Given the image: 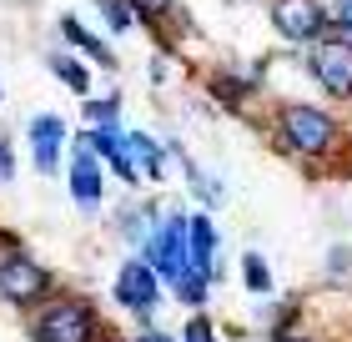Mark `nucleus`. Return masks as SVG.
Here are the masks:
<instances>
[{"instance_id":"obj_1","label":"nucleus","mask_w":352,"mask_h":342,"mask_svg":"<svg viewBox=\"0 0 352 342\" xmlns=\"http://www.w3.org/2000/svg\"><path fill=\"white\" fill-rule=\"evenodd\" d=\"M277 141H282V151H292L302 161L332 156V146H338V116L312 106V101H282L277 106Z\"/></svg>"},{"instance_id":"obj_2","label":"nucleus","mask_w":352,"mask_h":342,"mask_svg":"<svg viewBox=\"0 0 352 342\" xmlns=\"http://www.w3.org/2000/svg\"><path fill=\"white\" fill-rule=\"evenodd\" d=\"M307 76L332 101H352V41L342 30H327L307 45Z\"/></svg>"},{"instance_id":"obj_3","label":"nucleus","mask_w":352,"mask_h":342,"mask_svg":"<svg viewBox=\"0 0 352 342\" xmlns=\"http://www.w3.org/2000/svg\"><path fill=\"white\" fill-rule=\"evenodd\" d=\"M267 21L287 45H312L332 30V15L322 0H267Z\"/></svg>"},{"instance_id":"obj_4","label":"nucleus","mask_w":352,"mask_h":342,"mask_svg":"<svg viewBox=\"0 0 352 342\" xmlns=\"http://www.w3.org/2000/svg\"><path fill=\"white\" fill-rule=\"evenodd\" d=\"M141 247H146L151 272L162 277V282H176V277L191 267V252H186V217H182V211L162 217V222L151 226V237L141 242Z\"/></svg>"},{"instance_id":"obj_5","label":"nucleus","mask_w":352,"mask_h":342,"mask_svg":"<svg viewBox=\"0 0 352 342\" xmlns=\"http://www.w3.org/2000/svg\"><path fill=\"white\" fill-rule=\"evenodd\" d=\"M36 342H91L96 337V312L76 297H60L51 307H41L36 328H30Z\"/></svg>"},{"instance_id":"obj_6","label":"nucleus","mask_w":352,"mask_h":342,"mask_svg":"<svg viewBox=\"0 0 352 342\" xmlns=\"http://www.w3.org/2000/svg\"><path fill=\"white\" fill-rule=\"evenodd\" d=\"M66 182H71V202L86 211H101L106 202V167H101V156L86 146V136H76L71 146V156H66Z\"/></svg>"},{"instance_id":"obj_7","label":"nucleus","mask_w":352,"mask_h":342,"mask_svg":"<svg viewBox=\"0 0 352 342\" xmlns=\"http://www.w3.org/2000/svg\"><path fill=\"white\" fill-rule=\"evenodd\" d=\"M51 292V272H45L36 257L25 252H6L0 257V297L15 302V307H30Z\"/></svg>"},{"instance_id":"obj_8","label":"nucleus","mask_w":352,"mask_h":342,"mask_svg":"<svg viewBox=\"0 0 352 342\" xmlns=\"http://www.w3.org/2000/svg\"><path fill=\"white\" fill-rule=\"evenodd\" d=\"M111 292H116V302L126 307V312L151 317V312H156V302H162V277H156V272H151V262L141 257V262H126V267L116 272Z\"/></svg>"},{"instance_id":"obj_9","label":"nucleus","mask_w":352,"mask_h":342,"mask_svg":"<svg viewBox=\"0 0 352 342\" xmlns=\"http://www.w3.org/2000/svg\"><path fill=\"white\" fill-rule=\"evenodd\" d=\"M25 141H30V161H36L41 176H56L60 161H66V121L56 116V111H41V116H30L25 126Z\"/></svg>"},{"instance_id":"obj_10","label":"nucleus","mask_w":352,"mask_h":342,"mask_svg":"<svg viewBox=\"0 0 352 342\" xmlns=\"http://www.w3.org/2000/svg\"><path fill=\"white\" fill-rule=\"evenodd\" d=\"M60 36H66V45H71V51L91 56L101 71H111V66H116V51H111V45H106L101 36H96V30L81 21V15H60Z\"/></svg>"},{"instance_id":"obj_11","label":"nucleus","mask_w":352,"mask_h":342,"mask_svg":"<svg viewBox=\"0 0 352 342\" xmlns=\"http://www.w3.org/2000/svg\"><path fill=\"white\" fill-rule=\"evenodd\" d=\"M217 247H221V237H217L212 217H206V211L186 217V252H191V267L212 272V267H217Z\"/></svg>"},{"instance_id":"obj_12","label":"nucleus","mask_w":352,"mask_h":342,"mask_svg":"<svg viewBox=\"0 0 352 342\" xmlns=\"http://www.w3.org/2000/svg\"><path fill=\"white\" fill-rule=\"evenodd\" d=\"M131 156H136L141 182H151V186L166 182V146L156 141L151 131H131Z\"/></svg>"},{"instance_id":"obj_13","label":"nucleus","mask_w":352,"mask_h":342,"mask_svg":"<svg viewBox=\"0 0 352 342\" xmlns=\"http://www.w3.org/2000/svg\"><path fill=\"white\" fill-rule=\"evenodd\" d=\"M45 66L56 71V81H60L71 96H91V66H86V61H76V56H66V51H51V56H45Z\"/></svg>"},{"instance_id":"obj_14","label":"nucleus","mask_w":352,"mask_h":342,"mask_svg":"<svg viewBox=\"0 0 352 342\" xmlns=\"http://www.w3.org/2000/svg\"><path fill=\"white\" fill-rule=\"evenodd\" d=\"M162 222V211H156V202H141V206H126L121 217H116V232H121V242H146L151 237V226Z\"/></svg>"},{"instance_id":"obj_15","label":"nucleus","mask_w":352,"mask_h":342,"mask_svg":"<svg viewBox=\"0 0 352 342\" xmlns=\"http://www.w3.org/2000/svg\"><path fill=\"white\" fill-rule=\"evenodd\" d=\"M96 10H101V21H106L111 36H131V30L141 25V15H136L131 0H96Z\"/></svg>"},{"instance_id":"obj_16","label":"nucleus","mask_w":352,"mask_h":342,"mask_svg":"<svg viewBox=\"0 0 352 342\" xmlns=\"http://www.w3.org/2000/svg\"><path fill=\"white\" fill-rule=\"evenodd\" d=\"M176 297H182L191 312H201V302H206V292H212V272H201V267H186L182 277H176Z\"/></svg>"},{"instance_id":"obj_17","label":"nucleus","mask_w":352,"mask_h":342,"mask_svg":"<svg viewBox=\"0 0 352 342\" xmlns=\"http://www.w3.org/2000/svg\"><path fill=\"white\" fill-rule=\"evenodd\" d=\"M81 116H86V126H116L121 121V91H111V96H81Z\"/></svg>"},{"instance_id":"obj_18","label":"nucleus","mask_w":352,"mask_h":342,"mask_svg":"<svg viewBox=\"0 0 352 342\" xmlns=\"http://www.w3.org/2000/svg\"><path fill=\"white\" fill-rule=\"evenodd\" d=\"M136 15H141V25H166L171 15H182L176 10V0H131Z\"/></svg>"},{"instance_id":"obj_19","label":"nucleus","mask_w":352,"mask_h":342,"mask_svg":"<svg viewBox=\"0 0 352 342\" xmlns=\"http://www.w3.org/2000/svg\"><path fill=\"white\" fill-rule=\"evenodd\" d=\"M242 282H247L252 292H272V272H267V262H262L257 252L242 257Z\"/></svg>"},{"instance_id":"obj_20","label":"nucleus","mask_w":352,"mask_h":342,"mask_svg":"<svg viewBox=\"0 0 352 342\" xmlns=\"http://www.w3.org/2000/svg\"><path fill=\"white\" fill-rule=\"evenodd\" d=\"M182 342H217V332H212V317H186V332H182Z\"/></svg>"},{"instance_id":"obj_21","label":"nucleus","mask_w":352,"mask_h":342,"mask_svg":"<svg viewBox=\"0 0 352 342\" xmlns=\"http://www.w3.org/2000/svg\"><path fill=\"white\" fill-rule=\"evenodd\" d=\"M327 15H332V25H338V30H342V36L352 41V0H338V6H332Z\"/></svg>"},{"instance_id":"obj_22","label":"nucleus","mask_w":352,"mask_h":342,"mask_svg":"<svg viewBox=\"0 0 352 342\" xmlns=\"http://www.w3.org/2000/svg\"><path fill=\"white\" fill-rule=\"evenodd\" d=\"M15 182V151H10V141L0 136V186Z\"/></svg>"},{"instance_id":"obj_23","label":"nucleus","mask_w":352,"mask_h":342,"mask_svg":"<svg viewBox=\"0 0 352 342\" xmlns=\"http://www.w3.org/2000/svg\"><path fill=\"white\" fill-rule=\"evenodd\" d=\"M166 71H171V61L166 56H151V81H156V86L166 81Z\"/></svg>"},{"instance_id":"obj_24","label":"nucleus","mask_w":352,"mask_h":342,"mask_svg":"<svg viewBox=\"0 0 352 342\" xmlns=\"http://www.w3.org/2000/svg\"><path fill=\"white\" fill-rule=\"evenodd\" d=\"M136 342H171V337H166V332H151V328H146V332H141Z\"/></svg>"},{"instance_id":"obj_25","label":"nucleus","mask_w":352,"mask_h":342,"mask_svg":"<svg viewBox=\"0 0 352 342\" xmlns=\"http://www.w3.org/2000/svg\"><path fill=\"white\" fill-rule=\"evenodd\" d=\"M277 342H307V337H287V332H277Z\"/></svg>"},{"instance_id":"obj_26","label":"nucleus","mask_w":352,"mask_h":342,"mask_svg":"<svg viewBox=\"0 0 352 342\" xmlns=\"http://www.w3.org/2000/svg\"><path fill=\"white\" fill-rule=\"evenodd\" d=\"M0 101H6V91H0Z\"/></svg>"}]
</instances>
